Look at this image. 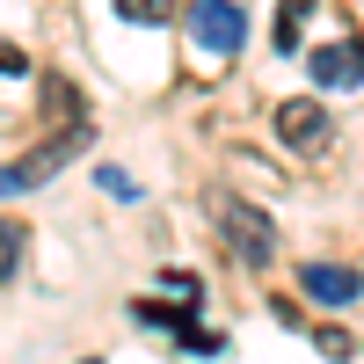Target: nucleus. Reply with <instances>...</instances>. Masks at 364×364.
<instances>
[{
    "label": "nucleus",
    "instance_id": "nucleus-1",
    "mask_svg": "<svg viewBox=\"0 0 364 364\" xmlns=\"http://www.w3.org/2000/svg\"><path fill=\"white\" fill-rule=\"evenodd\" d=\"M211 211H219V233H226L233 262L262 269L269 255H277V233H269V211H255L248 197H211Z\"/></svg>",
    "mask_w": 364,
    "mask_h": 364
},
{
    "label": "nucleus",
    "instance_id": "nucleus-2",
    "mask_svg": "<svg viewBox=\"0 0 364 364\" xmlns=\"http://www.w3.org/2000/svg\"><path fill=\"white\" fill-rule=\"evenodd\" d=\"M87 139H95L87 124H66V132H58L51 146H37V154H22V161H8V168H0V197H15V190H37V182H51V175L66 168L73 154H87Z\"/></svg>",
    "mask_w": 364,
    "mask_h": 364
},
{
    "label": "nucleus",
    "instance_id": "nucleus-3",
    "mask_svg": "<svg viewBox=\"0 0 364 364\" xmlns=\"http://www.w3.org/2000/svg\"><path fill=\"white\" fill-rule=\"evenodd\" d=\"M182 22H190V44L211 51V58L240 51V37H248V15H240L233 0H190V8H182Z\"/></svg>",
    "mask_w": 364,
    "mask_h": 364
},
{
    "label": "nucleus",
    "instance_id": "nucleus-4",
    "mask_svg": "<svg viewBox=\"0 0 364 364\" xmlns=\"http://www.w3.org/2000/svg\"><path fill=\"white\" fill-rule=\"evenodd\" d=\"M132 321H146V328H168V336L190 350V357H219L226 343L211 336V328L190 314V299H182V306H161V299H132Z\"/></svg>",
    "mask_w": 364,
    "mask_h": 364
},
{
    "label": "nucleus",
    "instance_id": "nucleus-5",
    "mask_svg": "<svg viewBox=\"0 0 364 364\" xmlns=\"http://www.w3.org/2000/svg\"><path fill=\"white\" fill-rule=\"evenodd\" d=\"M277 132H284V146H299V154H321L336 124H328V109L314 95H291V102H277Z\"/></svg>",
    "mask_w": 364,
    "mask_h": 364
},
{
    "label": "nucleus",
    "instance_id": "nucleus-6",
    "mask_svg": "<svg viewBox=\"0 0 364 364\" xmlns=\"http://www.w3.org/2000/svg\"><path fill=\"white\" fill-rule=\"evenodd\" d=\"M306 66H314V87H364V44H321L306 51Z\"/></svg>",
    "mask_w": 364,
    "mask_h": 364
},
{
    "label": "nucleus",
    "instance_id": "nucleus-7",
    "mask_svg": "<svg viewBox=\"0 0 364 364\" xmlns=\"http://www.w3.org/2000/svg\"><path fill=\"white\" fill-rule=\"evenodd\" d=\"M299 284H306L314 306H350V299L364 291V277L343 269V262H306V269H299Z\"/></svg>",
    "mask_w": 364,
    "mask_h": 364
},
{
    "label": "nucleus",
    "instance_id": "nucleus-8",
    "mask_svg": "<svg viewBox=\"0 0 364 364\" xmlns=\"http://www.w3.org/2000/svg\"><path fill=\"white\" fill-rule=\"evenodd\" d=\"M22 255H29V226L22 219H0V284L22 269Z\"/></svg>",
    "mask_w": 364,
    "mask_h": 364
},
{
    "label": "nucleus",
    "instance_id": "nucleus-9",
    "mask_svg": "<svg viewBox=\"0 0 364 364\" xmlns=\"http://www.w3.org/2000/svg\"><path fill=\"white\" fill-rule=\"evenodd\" d=\"M299 29H306V0H284V15H277V51H299Z\"/></svg>",
    "mask_w": 364,
    "mask_h": 364
},
{
    "label": "nucleus",
    "instance_id": "nucleus-10",
    "mask_svg": "<svg viewBox=\"0 0 364 364\" xmlns=\"http://www.w3.org/2000/svg\"><path fill=\"white\" fill-rule=\"evenodd\" d=\"M117 15H124V22H168L175 0H117Z\"/></svg>",
    "mask_w": 364,
    "mask_h": 364
},
{
    "label": "nucleus",
    "instance_id": "nucleus-11",
    "mask_svg": "<svg viewBox=\"0 0 364 364\" xmlns=\"http://www.w3.org/2000/svg\"><path fill=\"white\" fill-rule=\"evenodd\" d=\"M314 343H321V357H336V364H350V357H357V336H343V328H321Z\"/></svg>",
    "mask_w": 364,
    "mask_h": 364
},
{
    "label": "nucleus",
    "instance_id": "nucleus-12",
    "mask_svg": "<svg viewBox=\"0 0 364 364\" xmlns=\"http://www.w3.org/2000/svg\"><path fill=\"white\" fill-rule=\"evenodd\" d=\"M0 73H29V58H22V51H8V44H0Z\"/></svg>",
    "mask_w": 364,
    "mask_h": 364
},
{
    "label": "nucleus",
    "instance_id": "nucleus-13",
    "mask_svg": "<svg viewBox=\"0 0 364 364\" xmlns=\"http://www.w3.org/2000/svg\"><path fill=\"white\" fill-rule=\"evenodd\" d=\"M87 364H102V357H87Z\"/></svg>",
    "mask_w": 364,
    "mask_h": 364
}]
</instances>
